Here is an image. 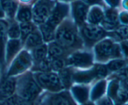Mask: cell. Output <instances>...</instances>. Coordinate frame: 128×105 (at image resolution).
Returning <instances> with one entry per match:
<instances>
[{"instance_id": "1", "label": "cell", "mask_w": 128, "mask_h": 105, "mask_svg": "<svg viewBox=\"0 0 128 105\" xmlns=\"http://www.w3.org/2000/svg\"><path fill=\"white\" fill-rule=\"evenodd\" d=\"M40 92V88L33 79L28 77L21 81L19 92L21 98L25 101L33 100Z\"/></svg>"}, {"instance_id": "2", "label": "cell", "mask_w": 128, "mask_h": 105, "mask_svg": "<svg viewBox=\"0 0 128 105\" xmlns=\"http://www.w3.org/2000/svg\"><path fill=\"white\" fill-rule=\"evenodd\" d=\"M37 81L45 88L52 91H58L62 88L60 77L56 74L44 72L40 73L36 76Z\"/></svg>"}, {"instance_id": "3", "label": "cell", "mask_w": 128, "mask_h": 105, "mask_svg": "<svg viewBox=\"0 0 128 105\" xmlns=\"http://www.w3.org/2000/svg\"><path fill=\"white\" fill-rule=\"evenodd\" d=\"M56 40L60 46L68 47L74 43L76 37L72 29L68 26H62L58 31Z\"/></svg>"}, {"instance_id": "4", "label": "cell", "mask_w": 128, "mask_h": 105, "mask_svg": "<svg viewBox=\"0 0 128 105\" xmlns=\"http://www.w3.org/2000/svg\"><path fill=\"white\" fill-rule=\"evenodd\" d=\"M30 58L28 54L23 52L14 62L8 74L9 75L15 74L24 71L30 65Z\"/></svg>"}, {"instance_id": "5", "label": "cell", "mask_w": 128, "mask_h": 105, "mask_svg": "<svg viewBox=\"0 0 128 105\" xmlns=\"http://www.w3.org/2000/svg\"><path fill=\"white\" fill-rule=\"evenodd\" d=\"M50 13V6L46 2H41L35 7L33 18L37 23H43L48 18Z\"/></svg>"}, {"instance_id": "6", "label": "cell", "mask_w": 128, "mask_h": 105, "mask_svg": "<svg viewBox=\"0 0 128 105\" xmlns=\"http://www.w3.org/2000/svg\"><path fill=\"white\" fill-rule=\"evenodd\" d=\"M67 11V6H64V5H58V6H56L52 13L49 17L46 23L54 28L55 26L58 24L59 22L62 20L64 16L66 14Z\"/></svg>"}, {"instance_id": "7", "label": "cell", "mask_w": 128, "mask_h": 105, "mask_svg": "<svg viewBox=\"0 0 128 105\" xmlns=\"http://www.w3.org/2000/svg\"><path fill=\"white\" fill-rule=\"evenodd\" d=\"M84 36L90 41H97L104 35V31L98 26L94 25H88L82 30Z\"/></svg>"}, {"instance_id": "8", "label": "cell", "mask_w": 128, "mask_h": 105, "mask_svg": "<svg viewBox=\"0 0 128 105\" xmlns=\"http://www.w3.org/2000/svg\"><path fill=\"white\" fill-rule=\"evenodd\" d=\"M16 82L12 78H8L3 80L0 84V100L10 97L13 94Z\"/></svg>"}, {"instance_id": "9", "label": "cell", "mask_w": 128, "mask_h": 105, "mask_svg": "<svg viewBox=\"0 0 128 105\" xmlns=\"http://www.w3.org/2000/svg\"><path fill=\"white\" fill-rule=\"evenodd\" d=\"M114 46L111 41L104 40L96 46V52L100 58H106L113 54Z\"/></svg>"}, {"instance_id": "10", "label": "cell", "mask_w": 128, "mask_h": 105, "mask_svg": "<svg viewBox=\"0 0 128 105\" xmlns=\"http://www.w3.org/2000/svg\"><path fill=\"white\" fill-rule=\"evenodd\" d=\"M92 62V57L88 53H76L68 59V62L76 66H88Z\"/></svg>"}, {"instance_id": "11", "label": "cell", "mask_w": 128, "mask_h": 105, "mask_svg": "<svg viewBox=\"0 0 128 105\" xmlns=\"http://www.w3.org/2000/svg\"><path fill=\"white\" fill-rule=\"evenodd\" d=\"M87 12V6L81 2H76L74 6V15L76 21L81 23L84 20Z\"/></svg>"}, {"instance_id": "12", "label": "cell", "mask_w": 128, "mask_h": 105, "mask_svg": "<svg viewBox=\"0 0 128 105\" xmlns=\"http://www.w3.org/2000/svg\"><path fill=\"white\" fill-rule=\"evenodd\" d=\"M7 26L3 21L0 20V60H2L4 48L6 40Z\"/></svg>"}, {"instance_id": "13", "label": "cell", "mask_w": 128, "mask_h": 105, "mask_svg": "<svg viewBox=\"0 0 128 105\" xmlns=\"http://www.w3.org/2000/svg\"><path fill=\"white\" fill-rule=\"evenodd\" d=\"M27 37L26 43L29 47H37L42 44V38L41 34H40L38 32H31Z\"/></svg>"}, {"instance_id": "14", "label": "cell", "mask_w": 128, "mask_h": 105, "mask_svg": "<svg viewBox=\"0 0 128 105\" xmlns=\"http://www.w3.org/2000/svg\"><path fill=\"white\" fill-rule=\"evenodd\" d=\"M20 47V42L17 40H11L9 41L7 47V60H10L17 52Z\"/></svg>"}, {"instance_id": "15", "label": "cell", "mask_w": 128, "mask_h": 105, "mask_svg": "<svg viewBox=\"0 0 128 105\" xmlns=\"http://www.w3.org/2000/svg\"><path fill=\"white\" fill-rule=\"evenodd\" d=\"M62 50L61 46L59 44L52 43L49 48V54L51 58H56L62 54Z\"/></svg>"}, {"instance_id": "16", "label": "cell", "mask_w": 128, "mask_h": 105, "mask_svg": "<svg viewBox=\"0 0 128 105\" xmlns=\"http://www.w3.org/2000/svg\"><path fill=\"white\" fill-rule=\"evenodd\" d=\"M41 31L43 37L46 41H50L54 37V28L48 23L44 24L41 26Z\"/></svg>"}, {"instance_id": "17", "label": "cell", "mask_w": 128, "mask_h": 105, "mask_svg": "<svg viewBox=\"0 0 128 105\" xmlns=\"http://www.w3.org/2000/svg\"><path fill=\"white\" fill-rule=\"evenodd\" d=\"M103 18V14L100 9L95 8L90 12L89 20L93 24H96L100 22Z\"/></svg>"}, {"instance_id": "18", "label": "cell", "mask_w": 128, "mask_h": 105, "mask_svg": "<svg viewBox=\"0 0 128 105\" xmlns=\"http://www.w3.org/2000/svg\"><path fill=\"white\" fill-rule=\"evenodd\" d=\"M18 18L21 22H28L30 21L31 18V11L28 8H21L18 12Z\"/></svg>"}, {"instance_id": "19", "label": "cell", "mask_w": 128, "mask_h": 105, "mask_svg": "<svg viewBox=\"0 0 128 105\" xmlns=\"http://www.w3.org/2000/svg\"><path fill=\"white\" fill-rule=\"evenodd\" d=\"M46 53H47V47L46 45H41L37 46L35 50L34 54V58L37 61H41L43 60L46 57Z\"/></svg>"}, {"instance_id": "20", "label": "cell", "mask_w": 128, "mask_h": 105, "mask_svg": "<svg viewBox=\"0 0 128 105\" xmlns=\"http://www.w3.org/2000/svg\"><path fill=\"white\" fill-rule=\"evenodd\" d=\"M20 29L22 37L24 38L33 31V26L28 22H22L20 25Z\"/></svg>"}, {"instance_id": "21", "label": "cell", "mask_w": 128, "mask_h": 105, "mask_svg": "<svg viewBox=\"0 0 128 105\" xmlns=\"http://www.w3.org/2000/svg\"><path fill=\"white\" fill-rule=\"evenodd\" d=\"M2 4L8 14L12 16L15 10L14 3L11 0H2Z\"/></svg>"}, {"instance_id": "22", "label": "cell", "mask_w": 128, "mask_h": 105, "mask_svg": "<svg viewBox=\"0 0 128 105\" xmlns=\"http://www.w3.org/2000/svg\"><path fill=\"white\" fill-rule=\"evenodd\" d=\"M51 103L55 104H70V101L65 95L62 96L60 94L54 97L51 101Z\"/></svg>"}, {"instance_id": "23", "label": "cell", "mask_w": 128, "mask_h": 105, "mask_svg": "<svg viewBox=\"0 0 128 105\" xmlns=\"http://www.w3.org/2000/svg\"><path fill=\"white\" fill-rule=\"evenodd\" d=\"M8 34L11 38H17L21 34L20 29L16 24H13L8 30Z\"/></svg>"}, {"instance_id": "24", "label": "cell", "mask_w": 128, "mask_h": 105, "mask_svg": "<svg viewBox=\"0 0 128 105\" xmlns=\"http://www.w3.org/2000/svg\"><path fill=\"white\" fill-rule=\"evenodd\" d=\"M74 92L79 101H83L86 100L88 94L87 90L86 89L82 88H78L75 89Z\"/></svg>"}, {"instance_id": "25", "label": "cell", "mask_w": 128, "mask_h": 105, "mask_svg": "<svg viewBox=\"0 0 128 105\" xmlns=\"http://www.w3.org/2000/svg\"><path fill=\"white\" fill-rule=\"evenodd\" d=\"M124 64V61L122 60H114L108 64V68L111 71H115L121 69Z\"/></svg>"}, {"instance_id": "26", "label": "cell", "mask_w": 128, "mask_h": 105, "mask_svg": "<svg viewBox=\"0 0 128 105\" xmlns=\"http://www.w3.org/2000/svg\"><path fill=\"white\" fill-rule=\"evenodd\" d=\"M60 80L64 86H68L70 83V74L68 70H62L60 73Z\"/></svg>"}, {"instance_id": "27", "label": "cell", "mask_w": 128, "mask_h": 105, "mask_svg": "<svg viewBox=\"0 0 128 105\" xmlns=\"http://www.w3.org/2000/svg\"><path fill=\"white\" fill-rule=\"evenodd\" d=\"M25 102V101L23 99L20 98H18L16 96H13L10 98L7 99L5 101H4L3 104H23Z\"/></svg>"}, {"instance_id": "28", "label": "cell", "mask_w": 128, "mask_h": 105, "mask_svg": "<svg viewBox=\"0 0 128 105\" xmlns=\"http://www.w3.org/2000/svg\"><path fill=\"white\" fill-rule=\"evenodd\" d=\"M64 62L61 59H58V58H53L52 60L51 68H54L55 70H61L64 67Z\"/></svg>"}, {"instance_id": "29", "label": "cell", "mask_w": 128, "mask_h": 105, "mask_svg": "<svg viewBox=\"0 0 128 105\" xmlns=\"http://www.w3.org/2000/svg\"><path fill=\"white\" fill-rule=\"evenodd\" d=\"M52 58L50 59H44L43 60L41 61L40 68L41 70L44 71H48L51 68V62H52Z\"/></svg>"}, {"instance_id": "30", "label": "cell", "mask_w": 128, "mask_h": 105, "mask_svg": "<svg viewBox=\"0 0 128 105\" xmlns=\"http://www.w3.org/2000/svg\"><path fill=\"white\" fill-rule=\"evenodd\" d=\"M107 68L106 66L99 65L95 69V74L99 78H102L105 76L107 74Z\"/></svg>"}, {"instance_id": "31", "label": "cell", "mask_w": 128, "mask_h": 105, "mask_svg": "<svg viewBox=\"0 0 128 105\" xmlns=\"http://www.w3.org/2000/svg\"><path fill=\"white\" fill-rule=\"evenodd\" d=\"M104 85L102 83L98 84V85L95 88L94 91H93V97L94 98H95L98 97L100 95H101V94L104 91Z\"/></svg>"}, {"instance_id": "32", "label": "cell", "mask_w": 128, "mask_h": 105, "mask_svg": "<svg viewBox=\"0 0 128 105\" xmlns=\"http://www.w3.org/2000/svg\"><path fill=\"white\" fill-rule=\"evenodd\" d=\"M119 38H124L128 36V28L122 27L119 29L117 31V34Z\"/></svg>"}, {"instance_id": "33", "label": "cell", "mask_w": 128, "mask_h": 105, "mask_svg": "<svg viewBox=\"0 0 128 105\" xmlns=\"http://www.w3.org/2000/svg\"><path fill=\"white\" fill-rule=\"evenodd\" d=\"M128 100V93L126 91H122L119 93L118 100L121 102L126 101Z\"/></svg>"}, {"instance_id": "34", "label": "cell", "mask_w": 128, "mask_h": 105, "mask_svg": "<svg viewBox=\"0 0 128 105\" xmlns=\"http://www.w3.org/2000/svg\"><path fill=\"white\" fill-rule=\"evenodd\" d=\"M122 48L126 55L128 56V42H124L122 44Z\"/></svg>"}, {"instance_id": "35", "label": "cell", "mask_w": 128, "mask_h": 105, "mask_svg": "<svg viewBox=\"0 0 128 105\" xmlns=\"http://www.w3.org/2000/svg\"><path fill=\"white\" fill-rule=\"evenodd\" d=\"M121 20L124 23H128V14L122 13L121 16Z\"/></svg>"}, {"instance_id": "36", "label": "cell", "mask_w": 128, "mask_h": 105, "mask_svg": "<svg viewBox=\"0 0 128 105\" xmlns=\"http://www.w3.org/2000/svg\"><path fill=\"white\" fill-rule=\"evenodd\" d=\"M109 1L112 6H116L118 3L119 0H109Z\"/></svg>"}, {"instance_id": "37", "label": "cell", "mask_w": 128, "mask_h": 105, "mask_svg": "<svg viewBox=\"0 0 128 105\" xmlns=\"http://www.w3.org/2000/svg\"><path fill=\"white\" fill-rule=\"evenodd\" d=\"M85 1L89 3H95V2H98L99 0H85Z\"/></svg>"}, {"instance_id": "38", "label": "cell", "mask_w": 128, "mask_h": 105, "mask_svg": "<svg viewBox=\"0 0 128 105\" xmlns=\"http://www.w3.org/2000/svg\"><path fill=\"white\" fill-rule=\"evenodd\" d=\"M3 16V11H2V8H1V6L0 5V18L2 17Z\"/></svg>"}, {"instance_id": "39", "label": "cell", "mask_w": 128, "mask_h": 105, "mask_svg": "<svg viewBox=\"0 0 128 105\" xmlns=\"http://www.w3.org/2000/svg\"><path fill=\"white\" fill-rule=\"evenodd\" d=\"M125 86H126V89L128 90V78H127L125 81Z\"/></svg>"}, {"instance_id": "40", "label": "cell", "mask_w": 128, "mask_h": 105, "mask_svg": "<svg viewBox=\"0 0 128 105\" xmlns=\"http://www.w3.org/2000/svg\"><path fill=\"white\" fill-rule=\"evenodd\" d=\"M125 6L126 7H127L128 8V0H126V1H125Z\"/></svg>"}]
</instances>
